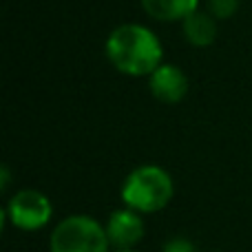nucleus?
Here are the masks:
<instances>
[{"label": "nucleus", "mask_w": 252, "mask_h": 252, "mask_svg": "<svg viewBox=\"0 0 252 252\" xmlns=\"http://www.w3.org/2000/svg\"><path fill=\"white\" fill-rule=\"evenodd\" d=\"M161 252H197V248L190 239H186V237H173V239H168L164 244Z\"/></svg>", "instance_id": "9d476101"}, {"label": "nucleus", "mask_w": 252, "mask_h": 252, "mask_svg": "<svg viewBox=\"0 0 252 252\" xmlns=\"http://www.w3.org/2000/svg\"><path fill=\"white\" fill-rule=\"evenodd\" d=\"M182 31L190 47L204 49L210 47L215 42V38H217V20L208 11L197 9V11H192L190 16L182 20Z\"/></svg>", "instance_id": "0eeeda50"}, {"label": "nucleus", "mask_w": 252, "mask_h": 252, "mask_svg": "<svg viewBox=\"0 0 252 252\" xmlns=\"http://www.w3.org/2000/svg\"><path fill=\"white\" fill-rule=\"evenodd\" d=\"M111 252H137V250H111Z\"/></svg>", "instance_id": "f8f14e48"}, {"label": "nucleus", "mask_w": 252, "mask_h": 252, "mask_svg": "<svg viewBox=\"0 0 252 252\" xmlns=\"http://www.w3.org/2000/svg\"><path fill=\"white\" fill-rule=\"evenodd\" d=\"M175 195V182L166 168L157 164H142L126 175L122 184V201L139 215L159 213Z\"/></svg>", "instance_id": "f03ea898"}, {"label": "nucleus", "mask_w": 252, "mask_h": 252, "mask_svg": "<svg viewBox=\"0 0 252 252\" xmlns=\"http://www.w3.org/2000/svg\"><path fill=\"white\" fill-rule=\"evenodd\" d=\"M106 58L113 69L128 78H148L157 66L164 64V47L148 27L124 22L106 38Z\"/></svg>", "instance_id": "f257e3e1"}, {"label": "nucleus", "mask_w": 252, "mask_h": 252, "mask_svg": "<svg viewBox=\"0 0 252 252\" xmlns=\"http://www.w3.org/2000/svg\"><path fill=\"white\" fill-rule=\"evenodd\" d=\"M53 217V204L44 192L35 188H22L7 201L2 210V223H11L18 230H42Z\"/></svg>", "instance_id": "20e7f679"}, {"label": "nucleus", "mask_w": 252, "mask_h": 252, "mask_svg": "<svg viewBox=\"0 0 252 252\" xmlns=\"http://www.w3.org/2000/svg\"><path fill=\"white\" fill-rule=\"evenodd\" d=\"M7 186H9V170H7V166H2V184H0V190H7Z\"/></svg>", "instance_id": "9b49d317"}, {"label": "nucleus", "mask_w": 252, "mask_h": 252, "mask_svg": "<svg viewBox=\"0 0 252 252\" xmlns=\"http://www.w3.org/2000/svg\"><path fill=\"white\" fill-rule=\"evenodd\" d=\"M239 9V0H208L206 11L215 18V20H228L232 18Z\"/></svg>", "instance_id": "1a4fd4ad"}, {"label": "nucleus", "mask_w": 252, "mask_h": 252, "mask_svg": "<svg viewBox=\"0 0 252 252\" xmlns=\"http://www.w3.org/2000/svg\"><path fill=\"white\" fill-rule=\"evenodd\" d=\"M148 89L161 104H177L188 93V78L179 66L161 64L148 75Z\"/></svg>", "instance_id": "423d86ee"}, {"label": "nucleus", "mask_w": 252, "mask_h": 252, "mask_svg": "<svg viewBox=\"0 0 252 252\" xmlns=\"http://www.w3.org/2000/svg\"><path fill=\"white\" fill-rule=\"evenodd\" d=\"M106 237L113 250H133L144 239V219L130 208L113 210L106 219Z\"/></svg>", "instance_id": "39448f33"}, {"label": "nucleus", "mask_w": 252, "mask_h": 252, "mask_svg": "<svg viewBox=\"0 0 252 252\" xmlns=\"http://www.w3.org/2000/svg\"><path fill=\"white\" fill-rule=\"evenodd\" d=\"M146 16L159 22H182L199 9V0H139Z\"/></svg>", "instance_id": "6e6552de"}, {"label": "nucleus", "mask_w": 252, "mask_h": 252, "mask_svg": "<svg viewBox=\"0 0 252 252\" xmlns=\"http://www.w3.org/2000/svg\"><path fill=\"white\" fill-rule=\"evenodd\" d=\"M49 252H111L106 228L89 215H71L58 221L49 237Z\"/></svg>", "instance_id": "7ed1b4c3"}]
</instances>
